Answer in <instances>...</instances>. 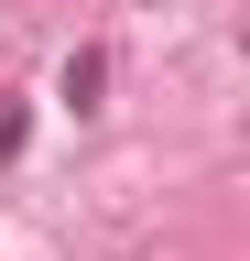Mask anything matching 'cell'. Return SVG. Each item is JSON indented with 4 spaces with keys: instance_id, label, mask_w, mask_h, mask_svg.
Instances as JSON below:
<instances>
[{
    "instance_id": "obj_1",
    "label": "cell",
    "mask_w": 250,
    "mask_h": 261,
    "mask_svg": "<svg viewBox=\"0 0 250 261\" xmlns=\"http://www.w3.org/2000/svg\"><path fill=\"white\" fill-rule=\"evenodd\" d=\"M22 130H33V120H22V98H0V163L22 152Z\"/></svg>"
}]
</instances>
